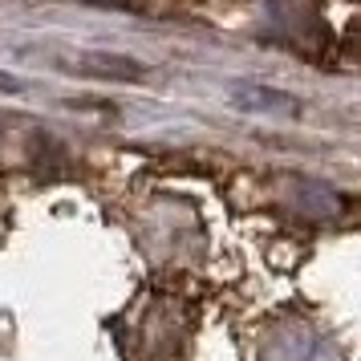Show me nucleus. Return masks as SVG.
Here are the masks:
<instances>
[{"instance_id": "nucleus-1", "label": "nucleus", "mask_w": 361, "mask_h": 361, "mask_svg": "<svg viewBox=\"0 0 361 361\" xmlns=\"http://www.w3.org/2000/svg\"><path fill=\"white\" fill-rule=\"evenodd\" d=\"M264 361H341V357L312 325L288 321V325H276L272 337L264 341Z\"/></svg>"}]
</instances>
